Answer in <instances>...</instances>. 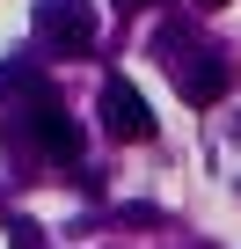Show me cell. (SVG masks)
I'll use <instances>...</instances> for the list:
<instances>
[{"mask_svg":"<svg viewBox=\"0 0 241 249\" xmlns=\"http://www.w3.org/2000/svg\"><path fill=\"white\" fill-rule=\"evenodd\" d=\"M15 132H22L30 147H44L51 161H80V147H88V140H80V124L59 110V95H51V103H30V110L15 117Z\"/></svg>","mask_w":241,"mask_h":249,"instance_id":"3","label":"cell"},{"mask_svg":"<svg viewBox=\"0 0 241 249\" xmlns=\"http://www.w3.org/2000/svg\"><path fill=\"white\" fill-rule=\"evenodd\" d=\"M117 8H154V0H117Z\"/></svg>","mask_w":241,"mask_h":249,"instance_id":"5","label":"cell"},{"mask_svg":"<svg viewBox=\"0 0 241 249\" xmlns=\"http://www.w3.org/2000/svg\"><path fill=\"white\" fill-rule=\"evenodd\" d=\"M161 59H168V81L183 88V103H197V110H212V103L234 88V66H226V59H212V52H183V37H176V30L161 37Z\"/></svg>","mask_w":241,"mask_h":249,"instance_id":"1","label":"cell"},{"mask_svg":"<svg viewBox=\"0 0 241 249\" xmlns=\"http://www.w3.org/2000/svg\"><path fill=\"white\" fill-rule=\"evenodd\" d=\"M95 110H102V132H110V140H132V147L154 140V110H146V95H139L125 73H110V81H102Z\"/></svg>","mask_w":241,"mask_h":249,"instance_id":"2","label":"cell"},{"mask_svg":"<svg viewBox=\"0 0 241 249\" xmlns=\"http://www.w3.org/2000/svg\"><path fill=\"white\" fill-rule=\"evenodd\" d=\"M37 37H44L51 52H88V44H95L88 0H37Z\"/></svg>","mask_w":241,"mask_h":249,"instance_id":"4","label":"cell"}]
</instances>
